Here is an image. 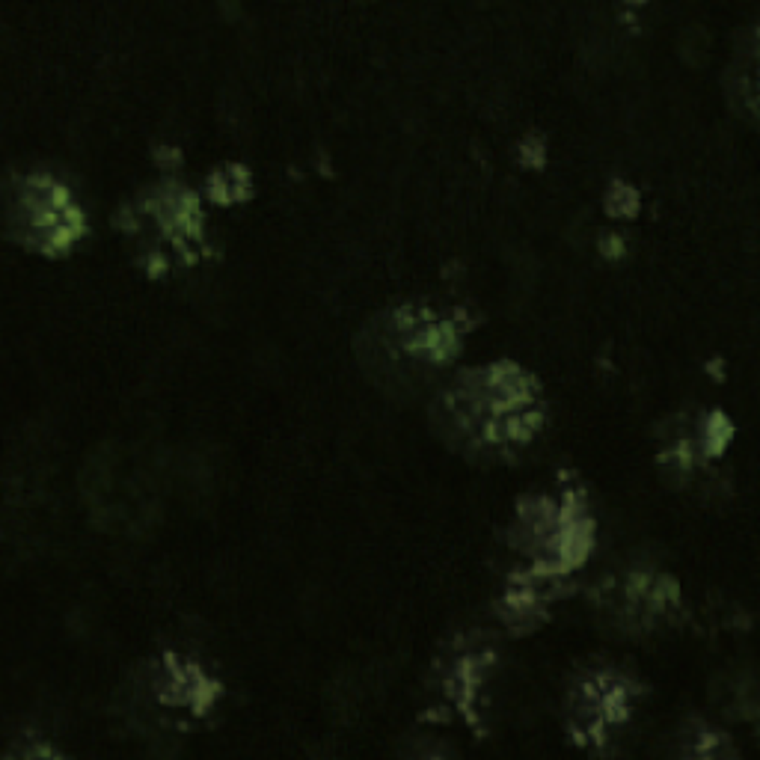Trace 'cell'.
<instances>
[{"label": "cell", "mask_w": 760, "mask_h": 760, "mask_svg": "<svg viewBox=\"0 0 760 760\" xmlns=\"http://www.w3.org/2000/svg\"><path fill=\"white\" fill-rule=\"evenodd\" d=\"M636 202H638L636 191H630V188H612L609 191V208L618 214H630L636 208Z\"/></svg>", "instance_id": "obj_1"}]
</instances>
